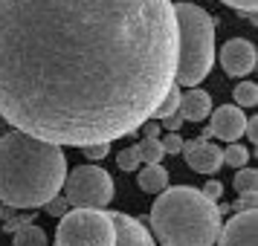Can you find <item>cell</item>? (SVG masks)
<instances>
[{"label": "cell", "instance_id": "cell-1", "mask_svg": "<svg viewBox=\"0 0 258 246\" xmlns=\"http://www.w3.org/2000/svg\"><path fill=\"white\" fill-rule=\"evenodd\" d=\"M171 0H0V119L49 145H110L174 87Z\"/></svg>", "mask_w": 258, "mask_h": 246}, {"label": "cell", "instance_id": "cell-2", "mask_svg": "<svg viewBox=\"0 0 258 246\" xmlns=\"http://www.w3.org/2000/svg\"><path fill=\"white\" fill-rule=\"evenodd\" d=\"M67 180V156L58 145L9 130L0 136V203L9 209H41Z\"/></svg>", "mask_w": 258, "mask_h": 246}, {"label": "cell", "instance_id": "cell-3", "mask_svg": "<svg viewBox=\"0 0 258 246\" xmlns=\"http://www.w3.org/2000/svg\"><path fill=\"white\" fill-rule=\"evenodd\" d=\"M148 223L160 246H212L221 232V211L198 188L174 186L160 191Z\"/></svg>", "mask_w": 258, "mask_h": 246}, {"label": "cell", "instance_id": "cell-4", "mask_svg": "<svg viewBox=\"0 0 258 246\" xmlns=\"http://www.w3.org/2000/svg\"><path fill=\"white\" fill-rule=\"evenodd\" d=\"M177 24V87H195L212 72L215 61V21L198 3H171Z\"/></svg>", "mask_w": 258, "mask_h": 246}, {"label": "cell", "instance_id": "cell-5", "mask_svg": "<svg viewBox=\"0 0 258 246\" xmlns=\"http://www.w3.org/2000/svg\"><path fill=\"white\" fill-rule=\"evenodd\" d=\"M55 246H113V223L107 211H67L55 229Z\"/></svg>", "mask_w": 258, "mask_h": 246}, {"label": "cell", "instance_id": "cell-6", "mask_svg": "<svg viewBox=\"0 0 258 246\" xmlns=\"http://www.w3.org/2000/svg\"><path fill=\"white\" fill-rule=\"evenodd\" d=\"M64 200L76 209L102 211L113 200V177L99 165H79L64 180Z\"/></svg>", "mask_w": 258, "mask_h": 246}, {"label": "cell", "instance_id": "cell-7", "mask_svg": "<svg viewBox=\"0 0 258 246\" xmlns=\"http://www.w3.org/2000/svg\"><path fill=\"white\" fill-rule=\"evenodd\" d=\"M218 246H258V211H238L218 232Z\"/></svg>", "mask_w": 258, "mask_h": 246}, {"label": "cell", "instance_id": "cell-8", "mask_svg": "<svg viewBox=\"0 0 258 246\" xmlns=\"http://www.w3.org/2000/svg\"><path fill=\"white\" fill-rule=\"evenodd\" d=\"M255 47H252V41H244V38H232L221 49V67L226 75H246L255 70Z\"/></svg>", "mask_w": 258, "mask_h": 246}, {"label": "cell", "instance_id": "cell-9", "mask_svg": "<svg viewBox=\"0 0 258 246\" xmlns=\"http://www.w3.org/2000/svg\"><path fill=\"white\" fill-rule=\"evenodd\" d=\"M107 217L113 223V246H157L142 220L125 211H107Z\"/></svg>", "mask_w": 258, "mask_h": 246}, {"label": "cell", "instance_id": "cell-10", "mask_svg": "<svg viewBox=\"0 0 258 246\" xmlns=\"http://www.w3.org/2000/svg\"><path fill=\"white\" fill-rule=\"evenodd\" d=\"M183 156L191 171L198 174H215L218 168L223 165V151L212 142H200V139H191V142H183Z\"/></svg>", "mask_w": 258, "mask_h": 246}, {"label": "cell", "instance_id": "cell-11", "mask_svg": "<svg viewBox=\"0 0 258 246\" xmlns=\"http://www.w3.org/2000/svg\"><path fill=\"white\" fill-rule=\"evenodd\" d=\"M209 116H212V125H209L212 136H218V139L229 142V145H232L238 136H244L246 116H244V110H241V107H235V105H221L218 110H212Z\"/></svg>", "mask_w": 258, "mask_h": 246}, {"label": "cell", "instance_id": "cell-12", "mask_svg": "<svg viewBox=\"0 0 258 246\" xmlns=\"http://www.w3.org/2000/svg\"><path fill=\"white\" fill-rule=\"evenodd\" d=\"M183 122H203V119L212 113V96L206 90H198L191 87L180 96V110H177Z\"/></svg>", "mask_w": 258, "mask_h": 246}, {"label": "cell", "instance_id": "cell-13", "mask_svg": "<svg viewBox=\"0 0 258 246\" xmlns=\"http://www.w3.org/2000/svg\"><path fill=\"white\" fill-rule=\"evenodd\" d=\"M140 188L148 194H160L168 188V171L163 165H145L140 171Z\"/></svg>", "mask_w": 258, "mask_h": 246}, {"label": "cell", "instance_id": "cell-14", "mask_svg": "<svg viewBox=\"0 0 258 246\" xmlns=\"http://www.w3.org/2000/svg\"><path fill=\"white\" fill-rule=\"evenodd\" d=\"M12 246H47V234H44V229L41 226H35V223H26V226H21L18 232H12Z\"/></svg>", "mask_w": 258, "mask_h": 246}, {"label": "cell", "instance_id": "cell-15", "mask_svg": "<svg viewBox=\"0 0 258 246\" xmlns=\"http://www.w3.org/2000/svg\"><path fill=\"white\" fill-rule=\"evenodd\" d=\"M0 217H3V232H18L26 223H35V214H32V211H29V214H18V211L9 209V206H0Z\"/></svg>", "mask_w": 258, "mask_h": 246}, {"label": "cell", "instance_id": "cell-16", "mask_svg": "<svg viewBox=\"0 0 258 246\" xmlns=\"http://www.w3.org/2000/svg\"><path fill=\"white\" fill-rule=\"evenodd\" d=\"M235 107H255L258 102V84L252 81H241L235 84Z\"/></svg>", "mask_w": 258, "mask_h": 246}, {"label": "cell", "instance_id": "cell-17", "mask_svg": "<svg viewBox=\"0 0 258 246\" xmlns=\"http://www.w3.org/2000/svg\"><path fill=\"white\" fill-rule=\"evenodd\" d=\"M180 110V87H171L168 93H165V99L157 105V110H154V116L151 119H165V116H171V113H177Z\"/></svg>", "mask_w": 258, "mask_h": 246}, {"label": "cell", "instance_id": "cell-18", "mask_svg": "<svg viewBox=\"0 0 258 246\" xmlns=\"http://www.w3.org/2000/svg\"><path fill=\"white\" fill-rule=\"evenodd\" d=\"M258 188V171L255 168H241L235 174V191L238 194H255Z\"/></svg>", "mask_w": 258, "mask_h": 246}, {"label": "cell", "instance_id": "cell-19", "mask_svg": "<svg viewBox=\"0 0 258 246\" xmlns=\"http://www.w3.org/2000/svg\"><path fill=\"white\" fill-rule=\"evenodd\" d=\"M137 148H140V159L142 162H148V165H160V159L165 156L160 139H142Z\"/></svg>", "mask_w": 258, "mask_h": 246}, {"label": "cell", "instance_id": "cell-20", "mask_svg": "<svg viewBox=\"0 0 258 246\" xmlns=\"http://www.w3.org/2000/svg\"><path fill=\"white\" fill-rule=\"evenodd\" d=\"M116 165L122 168V171H137V168L142 165L140 148H137V145H131V148H122V151L116 153Z\"/></svg>", "mask_w": 258, "mask_h": 246}, {"label": "cell", "instance_id": "cell-21", "mask_svg": "<svg viewBox=\"0 0 258 246\" xmlns=\"http://www.w3.org/2000/svg\"><path fill=\"white\" fill-rule=\"evenodd\" d=\"M246 156H249V153H246L244 145L232 142V145L223 151V162H226V165H235V168H244V165H246Z\"/></svg>", "mask_w": 258, "mask_h": 246}, {"label": "cell", "instance_id": "cell-22", "mask_svg": "<svg viewBox=\"0 0 258 246\" xmlns=\"http://www.w3.org/2000/svg\"><path fill=\"white\" fill-rule=\"evenodd\" d=\"M44 209H47V214H52V217H64V214H67V209H70V206H67V200L61 197V194H55V197L49 200L47 206H44Z\"/></svg>", "mask_w": 258, "mask_h": 246}, {"label": "cell", "instance_id": "cell-23", "mask_svg": "<svg viewBox=\"0 0 258 246\" xmlns=\"http://www.w3.org/2000/svg\"><path fill=\"white\" fill-rule=\"evenodd\" d=\"M160 145H163V153H180L183 136L180 133H165V139H160Z\"/></svg>", "mask_w": 258, "mask_h": 246}, {"label": "cell", "instance_id": "cell-24", "mask_svg": "<svg viewBox=\"0 0 258 246\" xmlns=\"http://www.w3.org/2000/svg\"><path fill=\"white\" fill-rule=\"evenodd\" d=\"M221 3L241 9V15H255V6H258V0H221Z\"/></svg>", "mask_w": 258, "mask_h": 246}, {"label": "cell", "instance_id": "cell-25", "mask_svg": "<svg viewBox=\"0 0 258 246\" xmlns=\"http://www.w3.org/2000/svg\"><path fill=\"white\" fill-rule=\"evenodd\" d=\"M160 133H163V128H160V122H157V119L142 122V136H145V139H160Z\"/></svg>", "mask_w": 258, "mask_h": 246}, {"label": "cell", "instance_id": "cell-26", "mask_svg": "<svg viewBox=\"0 0 258 246\" xmlns=\"http://www.w3.org/2000/svg\"><path fill=\"white\" fill-rule=\"evenodd\" d=\"M226 209H238V211L255 209V194H241V200H238V203H226Z\"/></svg>", "mask_w": 258, "mask_h": 246}, {"label": "cell", "instance_id": "cell-27", "mask_svg": "<svg viewBox=\"0 0 258 246\" xmlns=\"http://www.w3.org/2000/svg\"><path fill=\"white\" fill-rule=\"evenodd\" d=\"M200 194H203L206 200H212V203H215V200L223 194V186H221V183H215V180H209V183L203 186V191H200Z\"/></svg>", "mask_w": 258, "mask_h": 246}, {"label": "cell", "instance_id": "cell-28", "mask_svg": "<svg viewBox=\"0 0 258 246\" xmlns=\"http://www.w3.org/2000/svg\"><path fill=\"white\" fill-rule=\"evenodd\" d=\"M160 128H165L168 133H177V130L183 128V116H180V113H171V116L163 119V125H160Z\"/></svg>", "mask_w": 258, "mask_h": 246}, {"label": "cell", "instance_id": "cell-29", "mask_svg": "<svg viewBox=\"0 0 258 246\" xmlns=\"http://www.w3.org/2000/svg\"><path fill=\"white\" fill-rule=\"evenodd\" d=\"M107 151H110V145H87V148H84V156L102 159V156H107Z\"/></svg>", "mask_w": 258, "mask_h": 246}, {"label": "cell", "instance_id": "cell-30", "mask_svg": "<svg viewBox=\"0 0 258 246\" xmlns=\"http://www.w3.org/2000/svg\"><path fill=\"white\" fill-rule=\"evenodd\" d=\"M244 133L249 136V142H258V119L252 116L249 122H246V128H244Z\"/></svg>", "mask_w": 258, "mask_h": 246}]
</instances>
